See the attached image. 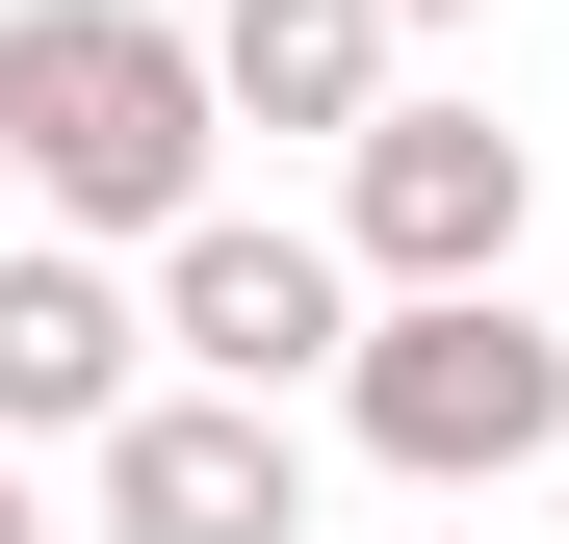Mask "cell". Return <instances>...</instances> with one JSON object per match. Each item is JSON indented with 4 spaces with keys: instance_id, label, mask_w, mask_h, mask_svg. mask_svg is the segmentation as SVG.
Here are the masks:
<instances>
[{
    "instance_id": "cell-4",
    "label": "cell",
    "mask_w": 569,
    "mask_h": 544,
    "mask_svg": "<svg viewBox=\"0 0 569 544\" xmlns=\"http://www.w3.org/2000/svg\"><path fill=\"white\" fill-rule=\"evenodd\" d=\"M156 363L181 389H233V415H284V389H337L362 363V286H337V234H259V208H208V234H156Z\"/></svg>"
},
{
    "instance_id": "cell-10",
    "label": "cell",
    "mask_w": 569,
    "mask_h": 544,
    "mask_svg": "<svg viewBox=\"0 0 569 544\" xmlns=\"http://www.w3.org/2000/svg\"><path fill=\"white\" fill-rule=\"evenodd\" d=\"M543 518H569V467H543Z\"/></svg>"
},
{
    "instance_id": "cell-2",
    "label": "cell",
    "mask_w": 569,
    "mask_h": 544,
    "mask_svg": "<svg viewBox=\"0 0 569 544\" xmlns=\"http://www.w3.org/2000/svg\"><path fill=\"white\" fill-rule=\"evenodd\" d=\"M337 441H362V467H415V493H518V467H569V311H518V286L362 311Z\"/></svg>"
},
{
    "instance_id": "cell-3",
    "label": "cell",
    "mask_w": 569,
    "mask_h": 544,
    "mask_svg": "<svg viewBox=\"0 0 569 544\" xmlns=\"http://www.w3.org/2000/svg\"><path fill=\"white\" fill-rule=\"evenodd\" d=\"M518 208H543V181H518V130H492V105H415V78H389V130L337 156V286H362V311L518 286Z\"/></svg>"
},
{
    "instance_id": "cell-7",
    "label": "cell",
    "mask_w": 569,
    "mask_h": 544,
    "mask_svg": "<svg viewBox=\"0 0 569 544\" xmlns=\"http://www.w3.org/2000/svg\"><path fill=\"white\" fill-rule=\"evenodd\" d=\"M389 52H415L389 0H208V105L233 130H337L362 156V130H389Z\"/></svg>"
},
{
    "instance_id": "cell-8",
    "label": "cell",
    "mask_w": 569,
    "mask_h": 544,
    "mask_svg": "<svg viewBox=\"0 0 569 544\" xmlns=\"http://www.w3.org/2000/svg\"><path fill=\"white\" fill-rule=\"evenodd\" d=\"M0 544H52V518H27V467H0Z\"/></svg>"
},
{
    "instance_id": "cell-1",
    "label": "cell",
    "mask_w": 569,
    "mask_h": 544,
    "mask_svg": "<svg viewBox=\"0 0 569 544\" xmlns=\"http://www.w3.org/2000/svg\"><path fill=\"white\" fill-rule=\"evenodd\" d=\"M208 27H156V0H27L0 27V156H27V208L78 259H130V234H208Z\"/></svg>"
},
{
    "instance_id": "cell-6",
    "label": "cell",
    "mask_w": 569,
    "mask_h": 544,
    "mask_svg": "<svg viewBox=\"0 0 569 544\" xmlns=\"http://www.w3.org/2000/svg\"><path fill=\"white\" fill-rule=\"evenodd\" d=\"M130 389H156V311L78 234H27V259H0V441H104Z\"/></svg>"
},
{
    "instance_id": "cell-5",
    "label": "cell",
    "mask_w": 569,
    "mask_h": 544,
    "mask_svg": "<svg viewBox=\"0 0 569 544\" xmlns=\"http://www.w3.org/2000/svg\"><path fill=\"white\" fill-rule=\"evenodd\" d=\"M78 493H104V544H311V441L233 389H130L78 441Z\"/></svg>"
},
{
    "instance_id": "cell-9",
    "label": "cell",
    "mask_w": 569,
    "mask_h": 544,
    "mask_svg": "<svg viewBox=\"0 0 569 544\" xmlns=\"http://www.w3.org/2000/svg\"><path fill=\"white\" fill-rule=\"evenodd\" d=\"M389 27H466V0H389Z\"/></svg>"
}]
</instances>
